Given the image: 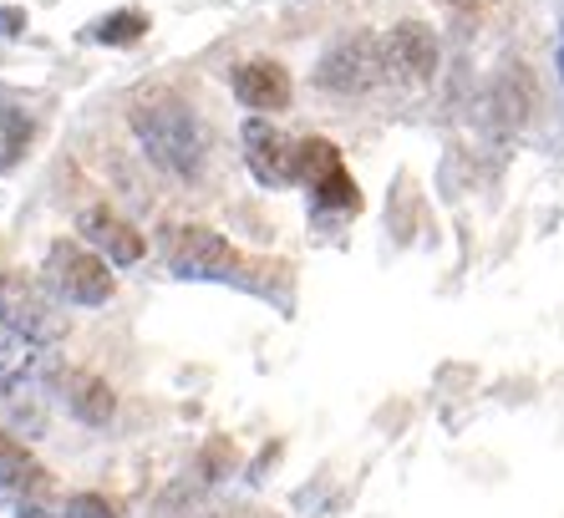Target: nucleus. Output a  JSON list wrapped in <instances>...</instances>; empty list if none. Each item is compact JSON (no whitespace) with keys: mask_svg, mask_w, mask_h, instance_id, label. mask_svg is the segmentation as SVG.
I'll return each mask as SVG.
<instances>
[{"mask_svg":"<svg viewBox=\"0 0 564 518\" xmlns=\"http://www.w3.org/2000/svg\"><path fill=\"white\" fill-rule=\"evenodd\" d=\"M534 112V82H529V66L509 62L494 77V91H488V117H494V128L499 132H519Z\"/></svg>","mask_w":564,"mask_h":518,"instance_id":"obj_12","label":"nucleus"},{"mask_svg":"<svg viewBox=\"0 0 564 518\" xmlns=\"http://www.w3.org/2000/svg\"><path fill=\"white\" fill-rule=\"evenodd\" d=\"M387 77H392L387 72V36H377V31H346L315 62V87L336 91V97H361V91L381 87Z\"/></svg>","mask_w":564,"mask_h":518,"instance_id":"obj_2","label":"nucleus"},{"mask_svg":"<svg viewBox=\"0 0 564 518\" xmlns=\"http://www.w3.org/2000/svg\"><path fill=\"white\" fill-rule=\"evenodd\" d=\"M229 91L239 97V107H250V112H280L290 107V72L270 56H254V62H239L235 77H229Z\"/></svg>","mask_w":564,"mask_h":518,"instance_id":"obj_10","label":"nucleus"},{"mask_svg":"<svg viewBox=\"0 0 564 518\" xmlns=\"http://www.w3.org/2000/svg\"><path fill=\"white\" fill-rule=\"evenodd\" d=\"M0 325L31 336L36 346H56L66 336V315H56L46 290L26 274H0Z\"/></svg>","mask_w":564,"mask_h":518,"instance_id":"obj_5","label":"nucleus"},{"mask_svg":"<svg viewBox=\"0 0 564 518\" xmlns=\"http://www.w3.org/2000/svg\"><path fill=\"white\" fill-rule=\"evenodd\" d=\"M52 376H56V387H62V402L72 407L77 422H87V428H107V422L118 417V391L107 387L102 376L66 371V366H52Z\"/></svg>","mask_w":564,"mask_h":518,"instance_id":"obj_11","label":"nucleus"},{"mask_svg":"<svg viewBox=\"0 0 564 518\" xmlns=\"http://www.w3.org/2000/svg\"><path fill=\"white\" fill-rule=\"evenodd\" d=\"M224 467H235V447H229V442H209V447H204V457H198V473L214 483Z\"/></svg>","mask_w":564,"mask_h":518,"instance_id":"obj_19","label":"nucleus"},{"mask_svg":"<svg viewBox=\"0 0 564 518\" xmlns=\"http://www.w3.org/2000/svg\"><path fill=\"white\" fill-rule=\"evenodd\" d=\"M26 31V11L21 6H0V41H11Z\"/></svg>","mask_w":564,"mask_h":518,"instance_id":"obj_20","label":"nucleus"},{"mask_svg":"<svg viewBox=\"0 0 564 518\" xmlns=\"http://www.w3.org/2000/svg\"><path fill=\"white\" fill-rule=\"evenodd\" d=\"M62 514L66 518H118V504L102 498V493H72Z\"/></svg>","mask_w":564,"mask_h":518,"instance_id":"obj_18","label":"nucleus"},{"mask_svg":"<svg viewBox=\"0 0 564 518\" xmlns=\"http://www.w3.org/2000/svg\"><path fill=\"white\" fill-rule=\"evenodd\" d=\"M0 422L21 438H41L46 432V397L31 376H0Z\"/></svg>","mask_w":564,"mask_h":518,"instance_id":"obj_13","label":"nucleus"},{"mask_svg":"<svg viewBox=\"0 0 564 518\" xmlns=\"http://www.w3.org/2000/svg\"><path fill=\"white\" fill-rule=\"evenodd\" d=\"M77 234L107 259V265H138V259L148 255V239H143V234L132 229L122 214H112L107 204L82 208V214H77Z\"/></svg>","mask_w":564,"mask_h":518,"instance_id":"obj_9","label":"nucleus"},{"mask_svg":"<svg viewBox=\"0 0 564 518\" xmlns=\"http://www.w3.org/2000/svg\"><path fill=\"white\" fill-rule=\"evenodd\" d=\"M46 467L31 457V447L15 432L0 428V488H11V493H41L46 488Z\"/></svg>","mask_w":564,"mask_h":518,"instance_id":"obj_14","label":"nucleus"},{"mask_svg":"<svg viewBox=\"0 0 564 518\" xmlns=\"http://www.w3.org/2000/svg\"><path fill=\"white\" fill-rule=\"evenodd\" d=\"M15 518H66V514H56V508H46L41 498H26V504L15 508Z\"/></svg>","mask_w":564,"mask_h":518,"instance_id":"obj_21","label":"nucleus"},{"mask_svg":"<svg viewBox=\"0 0 564 518\" xmlns=\"http://www.w3.org/2000/svg\"><path fill=\"white\" fill-rule=\"evenodd\" d=\"M82 36L93 41V46H138V41L148 36V15L122 6V11H107V15H97V21H87Z\"/></svg>","mask_w":564,"mask_h":518,"instance_id":"obj_15","label":"nucleus"},{"mask_svg":"<svg viewBox=\"0 0 564 518\" xmlns=\"http://www.w3.org/2000/svg\"><path fill=\"white\" fill-rule=\"evenodd\" d=\"M128 128L138 138V148L148 153V163L169 173V179H198L204 158H209V132L198 122V112L169 87L138 91L128 107Z\"/></svg>","mask_w":564,"mask_h":518,"instance_id":"obj_1","label":"nucleus"},{"mask_svg":"<svg viewBox=\"0 0 564 518\" xmlns=\"http://www.w3.org/2000/svg\"><path fill=\"white\" fill-rule=\"evenodd\" d=\"M46 274H52L56 295L72 300V305H107L118 290L107 274V259L87 245H72V239H56L46 249Z\"/></svg>","mask_w":564,"mask_h":518,"instance_id":"obj_4","label":"nucleus"},{"mask_svg":"<svg viewBox=\"0 0 564 518\" xmlns=\"http://www.w3.org/2000/svg\"><path fill=\"white\" fill-rule=\"evenodd\" d=\"M239 143H245V163H250V173L264 183V188L301 183V143H290L270 117H245Z\"/></svg>","mask_w":564,"mask_h":518,"instance_id":"obj_7","label":"nucleus"},{"mask_svg":"<svg viewBox=\"0 0 564 518\" xmlns=\"http://www.w3.org/2000/svg\"><path fill=\"white\" fill-rule=\"evenodd\" d=\"M26 138H31V122L21 112H6V117H0V169H11L15 158H21Z\"/></svg>","mask_w":564,"mask_h":518,"instance_id":"obj_17","label":"nucleus"},{"mask_svg":"<svg viewBox=\"0 0 564 518\" xmlns=\"http://www.w3.org/2000/svg\"><path fill=\"white\" fill-rule=\"evenodd\" d=\"M554 62H560V82H564V36H560V56H554Z\"/></svg>","mask_w":564,"mask_h":518,"instance_id":"obj_22","label":"nucleus"},{"mask_svg":"<svg viewBox=\"0 0 564 518\" xmlns=\"http://www.w3.org/2000/svg\"><path fill=\"white\" fill-rule=\"evenodd\" d=\"M163 255H169V270L178 280H235L239 270L235 245L214 234L209 224H173L163 239Z\"/></svg>","mask_w":564,"mask_h":518,"instance_id":"obj_3","label":"nucleus"},{"mask_svg":"<svg viewBox=\"0 0 564 518\" xmlns=\"http://www.w3.org/2000/svg\"><path fill=\"white\" fill-rule=\"evenodd\" d=\"M41 366V346L11 325H0V376H31Z\"/></svg>","mask_w":564,"mask_h":518,"instance_id":"obj_16","label":"nucleus"},{"mask_svg":"<svg viewBox=\"0 0 564 518\" xmlns=\"http://www.w3.org/2000/svg\"><path fill=\"white\" fill-rule=\"evenodd\" d=\"M301 183L311 188L315 208H330V214H356L361 208V188L346 173L341 148L326 143V138H301Z\"/></svg>","mask_w":564,"mask_h":518,"instance_id":"obj_6","label":"nucleus"},{"mask_svg":"<svg viewBox=\"0 0 564 518\" xmlns=\"http://www.w3.org/2000/svg\"><path fill=\"white\" fill-rule=\"evenodd\" d=\"M387 72L402 87H427L437 77V36L427 21H402L387 31Z\"/></svg>","mask_w":564,"mask_h":518,"instance_id":"obj_8","label":"nucleus"}]
</instances>
